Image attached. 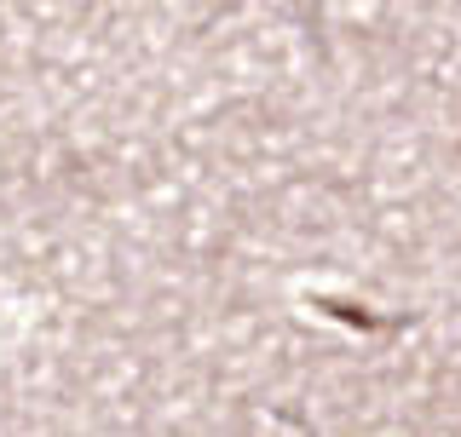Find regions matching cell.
I'll list each match as a JSON object with an SVG mask.
<instances>
[{
    "instance_id": "cell-1",
    "label": "cell",
    "mask_w": 461,
    "mask_h": 437,
    "mask_svg": "<svg viewBox=\"0 0 461 437\" xmlns=\"http://www.w3.org/2000/svg\"><path fill=\"white\" fill-rule=\"evenodd\" d=\"M317 311H329V317H340V323H352V328H386L375 311H364V305H340V299H312Z\"/></svg>"
}]
</instances>
